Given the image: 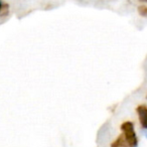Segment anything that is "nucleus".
Wrapping results in <instances>:
<instances>
[{
	"label": "nucleus",
	"mask_w": 147,
	"mask_h": 147,
	"mask_svg": "<svg viewBox=\"0 0 147 147\" xmlns=\"http://www.w3.org/2000/svg\"><path fill=\"white\" fill-rule=\"evenodd\" d=\"M120 129L124 135L125 139L128 142L130 147H137L138 146V137L135 132L134 123L131 121H125L121 124Z\"/></svg>",
	"instance_id": "f257e3e1"
},
{
	"label": "nucleus",
	"mask_w": 147,
	"mask_h": 147,
	"mask_svg": "<svg viewBox=\"0 0 147 147\" xmlns=\"http://www.w3.org/2000/svg\"><path fill=\"white\" fill-rule=\"evenodd\" d=\"M136 113L138 115L141 128L147 130V106L144 104L138 105L136 107Z\"/></svg>",
	"instance_id": "f03ea898"
},
{
	"label": "nucleus",
	"mask_w": 147,
	"mask_h": 147,
	"mask_svg": "<svg viewBox=\"0 0 147 147\" xmlns=\"http://www.w3.org/2000/svg\"><path fill=\"white\" fill-rule=\"evenodd\" d=\"M110 147H130L128 144V142L125 139L123 133H121L114 141L110 144Z\"/></svg>",
	"instance_id": "7ed1b4c3"
},
{
	"label": "nucleus",
	"mask_w": 147,
	"mask_h": 147,
	"mask_svg": "<svg viewBox=\"0 0 147 147\" xmlns=\"http://www.w3.org/2000/svg\"><path fill=\"white\" fill-rule=\"evenodd\" d=\"M9 4L8 3H3L2 8H1V12H0V16L1 17H7L9 15Z\"/></svg>",
	"instance_id": "20e7f679"
},
{
	"label": "nucleus",
	"mask_w": 147,
	"mask_h": 147,
	"mask_svg": "<svg viewBox=\"0 0 147 147\" xmlns=\"http://www.w3.org/2000/svg\"><path fill=\"white\" fill-rule=\"evenodd\" d=\"M138 10L139 15H141L142 17H147V6L145 5H140V6L137 8Z\"/></svg>",
	"instance_id": "39448f33"
},
{
	"label": "nucleus",
	"mask_w": 147,
	"mask_h": 147,
	"mask_svg": "<svg viewBox=\"0 0 147 147\" xmlns=\"http://www.w3.org/2000/svg\"><path fill=\"white\" fill-rule=\"evenodd\" d=\"M2 4H3L2 0H0V12H1V8H2Z\"/></svg>",
	"instance_id": "423d86ee"
},
{
	"label": "nucleus",
	"mask_w": 147,
	"mask_h": 147,
	"mask_svg": "<svg viewBox=\"0 0 147 147\" xmlns=\"http://www.w3.org/2000/svg\"><path fill=\"white\" fill-rule=\"evenodd\" d=\"M140 2H147V0H139Z\"/></svg>",
	"instance_id": "0eeeda50"
},
{
	"label": "nucleus",
	"mask_w": 147,
	"mask_h": 147,
	"mask_svg": "<svg viewBox=\"0 0 147 147\" xmlns=\"http://www.w3.org/2000/svg\"><path fill=\"white\" fill-rule=\"evenodd\" d=\"M146 99H147V95H146Z\"/></svg>",
	"instance_id": "6e6552de"
}]
</instances>
